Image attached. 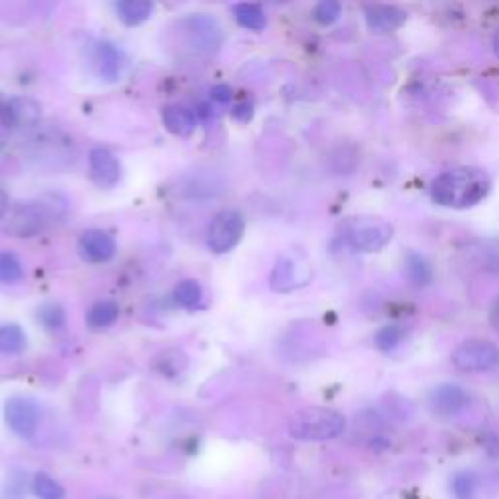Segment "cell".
<instances>
[{
  "label": "cell",
  "mask_w": 499,
  "mask_h": 499,
  "mask_svg": "<svg viewBox=\"0 0 499 499\" xmlns=\"http://www.w3.org/2000/svg\"><path fill=\"white\" fill-rule=\"evenodd\" d=\"M234 117L240 119V121H248L252 117V106L250 104L238 106L237 109H234Z\"/></svg>",
  "instance_id": "obj_31"
},
{
  "label": "cell",
  "mask_w": 499,
  "mask_h": 499,
  "mask_svg": "<svg viewBox=\"0 0 499 499\" xmlns=\"http://www.w3.org/2000/svg\"><path fill=\"white\" fill-rule=\"evenodd\" d=\"M365 18L366 24L373 32H392V29L400 28L408 14L404 12L398 6H389V4H369L365 6Z\"/></svg>",
  "instance_id": "obj_14"
},
{
  "label": "cell",
  "mask_w": 499,
  "mask_h": 499,
  "mask_svg": "<svg viewBox=\"0 0 499 499\" xmlns=\"http://www.w3.org/2000/svg\"><path fill=\"white\" fill-rule=\"evenodd\" d=\"M188 355L180 350H166L155 359V369L165 376H178L186 371Z\"/></svg>",
  "instance_id": "obj_21"
},
{
  "label": "cell",
  "mask_w": 499,
  "mask_h": 499,
  "mask_svg": "<svg viewBox=\"0 0 499 499\" xmlns=\"http://www.w3.org/2000/svg\"><path fill=\"white\" fill-rule=\"evenodd\" d=\"M406 273H408V278L414 285L417 287H422V285H427L433 278V271L430 262H427L420 254H410L408 260H406Z\"/></svg>",
  "instance_id": "obj_23"
},
{
  "label": "cell",
  "mask_w": 499,
  "mask_h": 499,
  "mask_svg": "<svg viewBox=\"0 0 499 499\" xmlns=\"http://www.w3.org/2000/svg\"><path fill=\"white\" fill-rule=\"evenodd\" d=\"M124 53L108 42H101L96 47V65L100 76L106 80V83H116L121 76V70H124Z\"/></svg>",
  "instance_id": "obj_15"
},
{
  "label": "cell",
  "mask_w": 499,
  "mask_h": 499,
  "mask_svg": "<svg viewBox=\"0 0 499 499\" xmlns=\"http://www.w3.org/2000/svg\"><path fill=\"white\" fill-rule=\"evenodd\" d=\"M345 430V417L330 408L310 406L294 414L289 422V435L304 443L332 441Z\"/></svg>",
  "instance_id": "obj_2"
},
{
  "label": "cell",
  "mask_w": 499,
  "mask_h": 499,
  "mask_svg": "<svg viewBox=\"0 0 499 499\" xmlns=\"http://www.w3.org/2000/svg\"><path fill=\"white\" fill-rule=\"evenodd\" d=\"M203 299V289L196 279H183L176 285L174 301L183 309H196Z\"/></svg>",
  "instance_id": "obj_22"
},
{
  "label": "cell",
  "mask_w": 499,
  "mask_h": 499,
  "mask_svg": "<svg viewBox=\"0 0 499 499\" xmlns=\"http://www.w3.org/2000/svg\"><path fill=\"white\" fill-rule=\"evenodd\" d=\"M32 492L36 494V497L39 499H63L65 497V490L55 478H51L45 472H39L34 476L32 480Z\"/></svg>",
  "instance_id": "obj_24"
},
{
  "label": "cell",
  "mask_w": 499,
  "mask_h": 499,
  "mask_svg": "<svg viewBox=\"0 0 499 499\" xmlns=\"http://www.w3.org/2000/svg\"><path fill=\"white\" fill-rule=\"evenodd\" d=\"M0 111H3V109H0Z\"/></svg>",
  "instance_id": "obj_37"
},
{
  "label": "cell",
  "mask_w": 499,
  "mask_h": 499,
  "mask_svg": "<svg viewBox=\"0 0 499 499\" xmlns=\"http://www.w3.org/2000/svg\"><path fill=\"white\" fill-rule=\"evenodd\" d=\"M162 124L176 137H186L196 129V117L181 106H166L162 109Z\"/></svg>",
  "instance_id": "obj_16"
},
{
  "label": "cell",
  "mask_w": 499,
  "mask_h": 499,
  "mask_svg": "<svg viewBox=\"0 0 499 499\" xmlns=\"http://www.w3.org/2000/svg\"><path fill=\"white\" fill-rule=\"evenodd\" d=\"M382 499H402V497H400V495H390V494H389V495H384Z\"/></svg>",
  "instance_id": "obj_35"
},
{
  "label": "cell",
  "mask_w": 499,
  "mask_h": 499,
  "mask_svg": "<svg viewBox=\"0 0 499 499\" xmlns=\"http://www.w3.org/2000/svg\"><path fill=\"white\" fill-rule=\"evenodd\" d=\"M312 16L318 24L332 26L334 22H338V18L342 16V4L335 3V0H324V3L314 6Z\"/></svg>",
  "instance_id": "obj_29"
},
{
  "label": "cell",
  "mask_w": 499,
  "mask_h": 499,
  "mask_svg": "<svg viewBox=\"0 0 499 499\" xmlns=\"http://www.w3.org/2000/svg\"><path fill=\"white\" fill-rule=\"evenodd\" d=\"M90 165V178L98 188H114L121 180V165L114 152H109L104 147H96L90 150L88 157Z\"/></svg>",
  "instance_id": "obj_9"
},
{
  "label": "cell",
  "mask_w": 499,
  "mask_h": 499,
  "mask_svg": "<svg viewBox=\"0 0 499 499\" xmlns=\"http://www.w3.org/2000/svg\"><path fill=\"white\" fill-rule=\"evenodd\" d=\"M211 98L219 101V104H229V101L232 100V88L227 85H217L211 90Z\"/></svg>",
  "instance_id": "obj_30"
},
{
  "label": "cell",
  "mask_w": 499,
  "mask_h": 499,
  "mask_svg": "<svg viewBox=\"0 0 499 499\" xmlns=\"http://www.w3.org/2000/svg\"><path fill=\"white\" fill-rule=\"evenodd\" d=\"M4 124L10 129H28L39 124L42 119V106L32 98H12L3 109Z\"/></svg>",
  "instance_id": "obj_12"
},
{
  "label": "cell",
  "mask_w": 499,
  "mask_h": 499,
  "mask_svg": "<svg viewBox=\"0 0 499 499\" xmlns=\"http://www.w3.org/2000/svg\"><path fill=\"white\" fill-rule=\"evenodd\" d=\"M155 4L149 0H121L117 4V16L127 26H139L150 18Z\"/></svg>",
  "instance_id": "obj_17"
},
{
  "label": "cell",
  "mask_w": 499,
  "mask_h": 499,
  "mask_svg": "<svg viewBox=\"0 0 499 499\" xmlns=\"http://www.w3.org/2000/svg\"><path fill=\"white\" fill-rule=\"evenodd\" d=\"M6 213H8V196L0 189V221L6 217Z\"/></svg>",
  "instance_id": "obj_33"
},
{
  "label": "cell",
  "mask_w": 499,
  "mask_h": 499,
  "mask_svg": "<svg viewBox=\"0 0 499 499\" xmlns=\"http://www.w3.org/2000/svg\"><path fill=\"white\" fill-rule=\"evenodd\" d=\"M478 480L471 472H461L453 478V495L455 499H476Z\"/></svg>",
  "instance_id": "obj_28"
},
{
  "label": "cell",
  "mask_w": 499,
  "mask_h": 499,
  "mask_svg": "<svg viewBox=\"0 0 499 499\" xmlns=\"http://www.w3.org/2000/svg\"><path fill=\"white\" fill-rule=\"evenodd\" d=\"M26 348V334L18 324H3L0 326V353L3 355H18Z\"/></svg>",
  "instance_id": "obj_20"
},
{
  "label": "cell",
  "mask_w": 499,
  "mask_h": 499,
  "mask_svg": "<svg viewBox=\"0 0 499 499\" xmlns=\"http://www.w3.org/2000/svg\"><path fill=\"white\" fill-rule=\"evenodd\" d=\"M431 408L435 414L451 417L456 415L468 404V394L456 384H441L431 392Z\"/></svg>",
  "instance_id": "obj_13"
},
{
  "label": "cell",
  "mask_w": 499,
  "mask_h": 499,
  "mask_svg": "<svg viewBox=\"0 0 499 499\" xmlns=\"http://www.w3.org/2000/svg\"><path fill=\"white\" fill-rule=\"evenodd\" d=\"M4 420L10 431L22 437V439H29L36 435L39 422H42V410L32 398L12 396L4 404Z\"/></svg>",
  "instance_id": "obj_7"
},
{
  "label": "cell",
  "mask_w": 499,
  "mask_h": 499,
  "mask_svg": "<svg viewBox=\"0 0 499 499\" xmlns=\"http://www.w3.org/2000/svg\"><path fill=\"white\" fill-rule=\"evenodd\" d=\"M37 318H39V322L45 326L47 330L55 332V330H60L65 326V310L57 302H47L37 310Z\"/></svg>",
  "instance_id": "obj_27"
},
{
  "label": "cell",
  "mask_w": 499,
  "mask_h": 499,
  "mask_svg": "<svg viewBox=\"0 0 499 499\" xmlns=\"http://www.w3.org/2000/svg\"><path fill=\"white\" fill-rule=\"evenodd\" d=\"M310 279V271L307 266H301L299 262L291 258H281L270 275V287L278 293H289L307 285Z\"/></svg>",
  "instance_id": "obj_10"
},
{
  "label": "cell",
  "mask_w": 499,
  "mask_h": 499,
  "mask_svg": "<svg viewBox=\"0 0 499 499\" xmlns=\"http://www.w3.org/2000/svg\"><path fill=\"white\" fill-rule=\"evenodd\" d=\"M492 189V180L484 170L456 166L445 170L431 181V199L447 209H471L482 203Z\"/></svg>",
  "instance_id": "obj_1"
},
{
  "label": "cell",
  "mask_w": 499,
  "mask_h": 499,
  "mask_svg": "<svg viewBox=\"0 0 499 499\" xmlns=\"http://www.w3.org/2000/svg\"><path fill=\"white\" fill-rule=\"evenodd\" d=\"M119 317V307L114 301H100L88 310L86 322L92 330H104Z\"/></svg>",
  "instance_id": "obj_19"
},
{
  "label": "cell",
  "mask_w": 499,
  "mask_h": 499,
  "mask_svg": "<svg viewBox=\"0 0 499 499\" xmlns=\"http://www.w3.org/2000/svg\"><path fill=\"white\" fill-rule=\"evenodd\" d=\"M406 338V332L400 328V326H384L374 335V345L379 348L381 351H392L398 348V345L404 342Z\"/></svg>",
  "instance_id": "obj_26"
},
{
  "label": "cell",
  "mask_w": 499,
  "mask_h": 499,
  "mask_svg": "<svg viewBox=\"0 0 499 499\" xmlns=\"http://www.w3.org/2000/svg\"><path fill=\"white\" fill-rule=\"evenodd\" d=\"M343 237L355 250L379 252L394 237V227L381 217H353L343 227Z\"/></svg>",
  "instance_id": "obj_5"
},
{
  "label": "cell",
  "mask_w": 499,
  "mask_h": 499,
  "mask_svg": "<svg viewBox=\"0 0 499 499\" xmlns=\"http://www.w3.org/2000/svg\"><path fill=\"white\" fill-rule=\"evenodd\" d=\"M116 240L106 230H86L78 240V252L90 263H104L116 256Z\"/></svg>",
  "instance_id": "obj_11"
},
{
  "label": "cell",
  "mask_w": 499,
  "mask_h": 499,
  "mask_svg": "<svg viewBox=\"0 0 499 499\" xmlns=\"http://www.w3.org/2000/svg\"><path fill=\"white\" fill-rule=\"evenodd\" d=\"M451 361L456 371L490 373L499 369V348L487 340H468L453 351Z\"/></svg>",
  "instance_id": "obj_6"
},
{
  "label": "cell",
  "mask_w": 499,
  "mask_h": 499,
  "mask_svg": "<svg viewBox=\"0 0 499 499\" xmlns=\"http://www.w3.org/2000/svg\"><path fill=\"white\" fill-rule=\"evenodd\" d=\"M178 37L181 51L191 57H211L222 45V29L215 18L193 14L178 22Z\"/></svg>",
  "instance_id": "obj_3"
},
{
  "label": "cell",
  "mask_w": 499,
  "mask_h": 499,
  "mask_svg": "<svg viewBox=\"0 0 499 499\" xmlns=\"http://www.w3.org/2000/svg\"><path fill=\"white\" fill-rule=\"evenodd\" d=\"M232 12H234V18H237V22L242 28L252 29V32H262V29L268 26L266 12H263V8L258 4L240 3L232 8Z\"/></svg>",
  "instance_id": "obj_18"
},
{
  "label": "cell",
  "mask_w": 499,
  "mask_h": 499,
  "mask_svg": "<svg viewBox=\"0 0 499 499\" xmlns=\"http://www.w3.org/2000/svg\"><path fill=\"white\" fill-rule=\"evenodd\" d=\"M24 278V268L12 252H0V283H18Z\"/></svg>",
  "instance_id": "obj_25"
},
{
  "label": "cell",
  "mask_w": 499,
  "mask_h": 499,
  "mask_svg": "<svg viewBox=\"0 0 499 499\" xmlns=\"http://www.w3.org/2000/svg\"><path fill=\"white\" fill-rule=\"evenodd\" d=\"M57 213L53 205L45 201H26L12 207L4 222V232L16 238H32L44 232Z\"/></svg>",
  "instance_id": "obj_4"
},
{
  "label": "cell",
  "mask_w": 499,
  "mask_h": 499,
  "mask_svg": "<svg viewBox=\"0 0 499 499\" xmlns=\"http://www.w3.org/2000/svg\"><path fill=\"white\" fill-rule=\"evenodd\" d=\"M490 322H492V328L499 334V297L494 301L492 304V310H490Z\"/></svg>",
  "instance_id": "obj_32"
},
{
  "label": "cell",
  "mask_w": 499,
  "mask_h": 499,
  "mask_svg": "<svg viewBox=\"0 0 499 499\" xmlns=\"http://www.w3.org/2000/svg\"><path fill=\"white\" fill-rule=\"evenodd\" d=\"M494 51H495V55L499 57V32L494 36Z\"/></svg>",
  "instance_id": "obj_34"
},
{
  "label": "cell",
  "mask_w": 499,
  "mask_h": 499,
  "mask_svg": "<svg viewBox=\"0 0 499 499\" xmlns=\"http://www.w3.org/2000/svg\"><path fill=\"white\" fill-rule=\"evenodd\" d=\"M170 499H178V497H170Z\"/></svg>",
  "instance_id": "obj_36"
},
{
  "label": "cell",
  "mask_w": 499,
  "mask_h": 499,
  "mask_svg": "<svg viewBox=\"0 0 499 499\" xmlns=\"http://www.w3.org/2000/svg\"><path fill=\"white\" fill-rule=\"evenodd\" d=\"M244 234V219L237 209H225L213 219L209 227L207 246L215 254L230 252Z\"/></svg>",
  "instance_id": "obj_8"
}]
</instances>
